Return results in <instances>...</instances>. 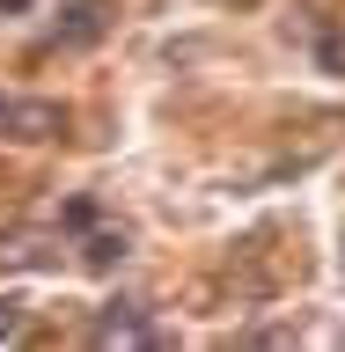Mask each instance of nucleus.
<instances>
[{
  "instance_id": "obj_1",
  "label": "nucleus",
  "mask_w": 345,
  "mask_h": 352,
  "mask_svg": "<svg viewBox=\"0 0 345 352\" xmlns=\"http://www.w3.org/2000/svg\"><path fill=\"white\" fill-rule=\"evenodd\" d=\"M88 345L96 352H162V330H154L140 308L118 301V308H103V316L88 323Z\"/></svg>"
},
{
  "instance_id": "obj_2",
  "label": "nucleus",
  "mask_w": 345,
  "mask_h": 352,
  "mask_svg": "<svg viewBox=\"0 0 345 352\" xmlns=\"http://www.w3.org/2000/svg\"><path fill=\"white\" fill-rule=\"evenodd\" d=\"M59 132H66V103H52V96H8L0 140H59Z\"/></svg>"
},
{
  "instance_id": "obj_3",
  "label": "nucleus",
  "mask_w": 345,
  "mask_h": 352,
  "mask_svg": "<svg viewBox=\"0 0 345 352\" xmlns=\"http://www.w3.org/2000/svg\"><path fill=\"white\" fill-rule=\"evenodd\" d=\"M59 228H8L0 235V264H22V272H52L59 264Z\"/></svg>"
},
{
  "instance_id": "obj_4",
  "label": "nucleus",
  "mask_w": 345,
  "mask_h": 352,
  "mask_svg": "<svg viewBox=\"0 0 345 352\" xmlns=\"http://www.w3.org/2000/svg\"><path fill=\"white\" fill-rule=\"evenodd\" d=\"M96 30H103V0H74V22L59 30V44H88Z\"/></svg>"
},
{
  "instance_id": "obj_5",
  "label": "nucleus",
  "mask_w": 345,
  "mask_h": 352,
  "mask_svg": "<svg viewBox=\"0 0 345 352\" xmlns=\"http://www.w3.org/2000/svg\"><path fill=\"white\" fill-rule=\"evenodd\" d=\"M81 250H88V264H118L125 257V235H88Z\"/></svg>"
},
{
  "instance_id": "obj_6",
  "label": "nucleus",
  "mask_w": 345,
  "mask_h": 352,
  "mask_svg": "<svg viewBox=\"0 0 345 352\" xmlns=\"http://www.w3.org/2000/svg\"><path fill=\"white\" fill-rule=\"evenodd\" d=\"M15 338H22V301L0 294V345H15Z\"/></svg>"
}]
</instances>
